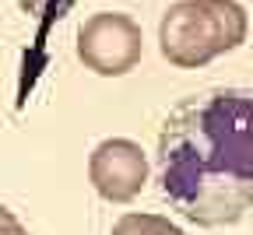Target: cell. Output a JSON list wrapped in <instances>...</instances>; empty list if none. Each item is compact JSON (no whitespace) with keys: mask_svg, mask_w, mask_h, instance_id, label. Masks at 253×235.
<instances>
[{"mask_svg":"<svg viewBox=\"0 0 253 235\" xmlns=\"http://www.w3.org/2000/svg\"><path fill=\"white\" fill-rule=\"evenodd\" d=\"M158 186L201 228L253 214V91L208 88L183 98L158 130Z\"/></svg>","mask_w":253,"mask_h":235,"instance_id":"obj_1","label":"cell"},{"mask_svg":"<svg viewBox=\"0 0 253 235\" xmlns=\"http://www.w3.org/2000/svg\"><path fill=\"white\" fill-rule=\"evenodd\" d=\"M250 36V14L239 0H176L158 25V49L172 67L201 71Z\"/></svg>","mask_w":253,"mask_h":235,"instance_id":"obj_2","label":"cell"},{"mask_svg":"<svg viewBox=\"0 0 253 235\" xmlns=\"http://www.w3.org/2000/svg\"><path fill=\"white\" fill-rule=\"evenodd\" d=\"M144 56L141 25L123 11H99L78 28V60L99 78L130 74Z\"/></svg>","mask_w":253,"mask_h":235,"instance_id":"obj_3","label":"cell"},{"mask_svg":"<svg viewBox=\"0 0 253 235\" xmlns=\"http://www.w3.org/2000/svg\"><path fill=\"white\" fill-rule=\"evenodd\" d=\"M148 155L130 137H106L88 155V183L109 204H130L148 186Z\"/></svg>","mask_w":253,"mask_h":235,"instance_id":"obj_4","label":"cell"},{"mask_svg":"<svg viewBox=\"0 0 253 235\" xmlns=\"http://www.w3.org/2000/svg\"><path fill=\"white\" fill-rule=\"evenodd\" d=\"M113 235H186L176 221L166 214H151V211H126L116 218Z\"/></svg>","mask_w":253,"mask_h":235,"instance_id":"obj_5","label":"cell"},{"mask_svg":"<svg viewBox=\"0 0 253 235\" xmlns=\"http://www.w3.org/2000/svg\"><path fill=\"white\" fill-rule=\"evenodd\" d=\"M0 235H32L21 221H11V225H0Z\"/></svg>","mask_w":253,"mask_h":235,"instance_id":"obj_6","label":"cell"},{"mask_svg":"<svg viewBox=\"0 0 253 235\" xmlns=\"http://www.w3.org/2000/svg\"><path fill=\"white\" fill-rule=\"evenodd\" d=\"M11 221H18V214H14L11 207H4V204H0V225H11Z\"/></svg>","mask_w":253,"mask_h":235,"instance_id":"obj_7","label":"cell"}]
</instances>
